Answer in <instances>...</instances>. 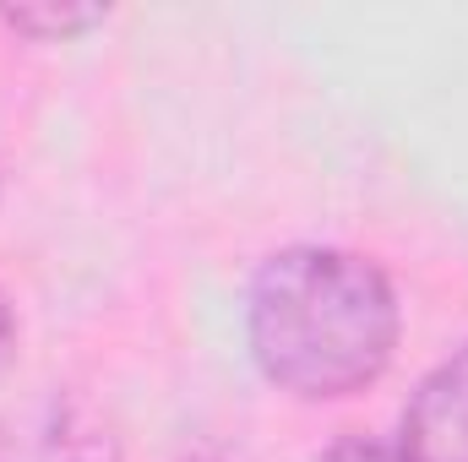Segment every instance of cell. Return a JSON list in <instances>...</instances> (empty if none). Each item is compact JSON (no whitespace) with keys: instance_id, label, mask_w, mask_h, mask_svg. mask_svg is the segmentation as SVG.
<instances>
[{"instance_id":"obj_2","label":"cell","mask_w":468,"mask_h":462,"mask_svg":"<svg viewBox=\"0 0 468 462\" xmlns=\"http://www.w3.org/2000/svg\"><path fill=\"white\" fill-rule=\"evenodd\" d=\"M0 462H125V436L88 392L38 386L0 408Z\"/></svg>"},{"instance_id":"obj_4","label":"cell","mask_w":468,"mask_h":462,"mask_svg":"<svg viewBox=\"0 0 468 462\" xmlns=\"http://www.w3.org/2000/svg\"><path fill=\"white\" fill-rule=\"evenodd\" d=\"M104 22H110L104 5H0V27L33 44H77Z\"/></svg>"},{"instance_id":"obj_5","label":"cell","mask_w":468,"mask_h":462,"mask_svg":"<svg viewBox=\"0 0 468 462\" xmlns=\"http://www.w3.org/2000/svg\"><path fill=\"white\" fill-rule=\"evenodd\" d=\"M316 462H398V446H392V441H376V436L349 430V436H338V441H333Z\"/></svg>"},{"instance_id":"obj_3","label":"cell","mask_w":468,"mask_h":462,"mask_svg":"<svg viewBox=\"0 0 468 462\" xmlns=\"http://www.w3.org/2000/svg\"><path fill=\"white\" fill-rule=\"evenodd\" d=\"M392 446L398 462H468V338L420 375Z\"/></svg>"},{"instance_id":"obj_1","label":"cell","mask_w":468,"mask_h":462,"mask_svg":"<svg viewBox=\"0 0 468 462\" xmlns=\"http://www.w3.org/2000/svg\"><path fill=\"white\" fill-rule=\"evenodd\" d=\"M403 338L387 267L344 245H283L245 289V348L267 386L294 403L370 392Z\"/></svg>"},{"instance_id":"obj_6","label":"cell","mask_w":468,"mask_h":462,"mask_svg":"<svg viewBox=\"0 0 468 462\" xmlns=\"http://www.w3.org/2000/svg\"><path fill=\"white\" fill-rule=\"evenodd\" d=\"M16 343H22V327H16V310H11V299L0 294V375L16 364Z\"/></svg>"}]
</instances>
